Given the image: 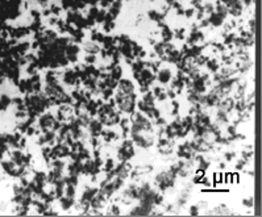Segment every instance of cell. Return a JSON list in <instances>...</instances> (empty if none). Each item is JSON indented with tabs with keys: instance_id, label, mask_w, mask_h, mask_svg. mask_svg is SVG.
Returning <instances> with one entry per match:
<instances>
[{
	"instance_id": "obj_13",
	"label": "cell",
	"mask_w": 262,
	"mask_h": 217,
	"mask_svg": "<svg viewBox=\"0 0 262 217\" xmlns=\"http://www.w3.org/2000/svg\"><path fill=\"white\" fill-rule=\"evenodd\" d=\"M109 214H116V216H117V214H120L119 207H115V205H113V207H112V211H111V213H109Z\"/></svg>"
},
{
	"instance_id": "obj_3",
	"label": "cell",
	"mask_w": 262,
	"mask_h": 217,
	"mask_svg": "<svg viewBox=\"0 0 262 217\" xmlns=\"http://www.w3.org/2000/svg\"><path fill=\"white\" fill-rule=\"evenodd\" d=\"M90 130L91 133L94 134V136H97V134L102 133V122H99V121H91L90 122Z\"/></svg>"
},
{
	"instance_id": "obj_15",
	"label": "cell",
	"mask_w": 262,
	"mask_h": 217,
	"mask_svg": "<svg viewBox=\"0 0 262 217\" xmlns=\"http://www.w3.org/2000/svg\"><path fill=\"white\" fill-rule=\"evenodd\" d=\"M228 132L231 134H236V126H229L228 128Z\"/></svg>"
},
{
	"instance_id": "obj_5",
	"label": "cell",
	"mask_w": 262,
	"mask_h": 217,
	"mask_svg": "<svg viewBox=\"0 0 262 217\" xmlns=\"http://www.w3.org/2000/svg\"><path fill=\"white\" fill-rule=\"evenodd\" d=\"M212 214H232V212L225 205H221V207H219V208H215L212 211Z\"/></svg>"
},
{
	"instance_id": "obj_7",
	"label": "cell",
	"mask_w": 262,
	"mask_h": 217,
	"mask_svg": "<svg viewBox=\"0 0 262 217\" xmlns=\"http://www.w3.org/2000/svg\"><path fill=\"white\" fill-rule=\"evenodd\" d=\"M158 79H159L161 82H162V83H166V82H167L169 79H170V71H169V70H165V71H162V72H161V75L158 76Z\"/></svg>"
},
{
	"instance_id": "obj_14",
	"label": "cell",
	"mask_w": 262,
	"mask_h": 217,
	"mask_svg": "<svg viewBox=\"0 0 262 217\" xmlns=\"http://www.w3.org/2000/svg\"><path fill=\"white\" fill-rule=\"evenodd\" d=\"M225 158H227V161H232V158H234V153H227Z\"/></svg>"
},
{
	"instance_id": "obj_9",
	"label": "cell",
	"mask_w": 262,
	"mask_h": 217,
	"mask_svg": "<svg viewBox=\"0 0 262 217\" xmlns=\"http://www.w3.org/2000/svg\"><path fill=\"white\" fill-rule=\"evenodd\" d=\"M217 120L219 121H221V122H227L228 121V118H227V112H224V111H220L217 113Z\"/></svg>"
},
{
	"instance_id": "obj_8",
	"label": "cell",
	"mask_w": 262,
	"mask_h": 217,
	"mask_svg": "<svg viewBox=\"0 0 262 217\" xmlns=\"http://www.w3.org/2000/svg\"><path fill=\"white\" fill-rule=\"evenodd\" d=\"M74 195H75V186L67 184V188H66V196H69V197H74Z\"/></svg>"
},
{
	"instance_id": "obj_2",
	"label": "cell",
	"mask_w": 262,
	"mask_h": 217,
	"mask_svg": "<svg viewBox=\"0 0 262 217\" xmlns=\"http://www.w3.org/2000/svg\"><path fill=\"white\" fill-rule=\"evenodd\" d=\"M120 91H123L125 95H129L133 91V86L129 80H121L120 82Z\"/></svg>"
},
{
	"instance_id": "obj_11",
	"label": "cell",
	"mask_w": 262,
	"mask_h": 217,
	"mask_svg": "<svg viewBox=\"0 0 262 217\" xmlns=\"http://www.w3.org/2000/svg\"><path fill=\"white\" fill-rule=\"evenodd\" d=\"M242 204L244 205H246V207H253V199L250 197V199H245L242 201Z\"/></svg>"
},
{
	"instance_id": "obj_10",
	"label": "cell",
	"mask_w": 262,
	"mask_h": 217,
	"mask_svg": "<svg viewBox=\"0 0 262 217\" xmlns=\"http://www.w3.org/2000/svg\"><path fill=\"white\" fill-rule=\"evenodd\" d=\"M111 170H113V161L112 159H108V161H107V164H106V171L109 172Z\"/></svg>"
},
{
	"instance_id": "obj_1",
	"label": "cell",
	"mask_w": 262,
	"mask_h": 217,
	"mask_svg": "<svg viewBox=\"0 0 262 217\" xmlns=\"http://www.w3.org/2000/svg\"><path fill=\"white\" fill-rule=\"evenodd\" d=\"M219 105H220V109L224 112H229L234 108V101L231 99V97H228V99L223 100L221 103H219Z\"/></svg>"
},
{
	"instance_id": "obj_16",
	"label": "cell",
	"mask_w": 262,
	"mask_h": 217,
	"mask_svg": "<svg viewBox=\"0 0 262 217\" xmlns=\"http://www.w3.org/2000/svg\"><path fill=\"white\" fill-rule=\"evenodd\" d=\"M167 95H169V97H171V99H173V97H175V96H174V92H173V91H169Z\"/></svg>"
},
{
	"instance_id": "obj_4",
	"label": "cell",
	"mask_w": 262,
	"mask_h": 217,
	"mask_svg": "<svg viewBox=\"0 0 262 217\" xmlns=\"http://www.w3.org/2000/svg\"><path fill=\"white\" fill-rule=\"evenodd\" d=\"M97 193V189L96 188H91V189H87L86 192L83 193V197H82V200H87V201H90L91 199L94 197L95 195Z\"/></svg>"
},
{
	"instance_id": "obj_12",
	"label": "cell",
	"mask_w": 262,
	"mask_h": 217,
	"mask_svg": "<svg viewBox=\"0 0 262 217\" xmlns=\"http://www.w3.org/2000/svg\"><path fill=\"white\" fill-rule=\"evenodd\" d=\"M198 212H199V207H198V205H194V207H191V212H190V213L192 214V216H196Z\"/></svg>"
},
{
	"instance_id": "obj_6",
	"label": "cell",
	"mask_w": 262,
	"mask_h": 217,
	"mask_svg": "<svg viewBox=\"0 0 262 217\" xmlns=\"http://www.w3.org/2000/svg\"><path fill=\"white\" fill-rule=\"evenodd\" d=\"M61 205L63 207V209H69L71 205H74V200L72 197H61Z\"/></svg>"
}]
</instances>
